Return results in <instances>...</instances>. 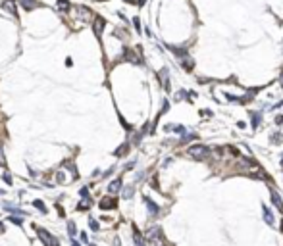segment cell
I'll list each match as a JSON object with an SVG mask.
<instances>
[{"label": "cell", "mask_w": 283, "mask_h": 246, "mask_svg": "<svg viewBox=\"0 0 283 246\" xmlns=\"http://www.w3.org/2000/svg\"><path fill=\"white\" fill-rule=\"evenodd\" d=\"M187 154L191 156L193 160H204L208 158V154H210V148L204 144H197V146H191V148L187 150Z\"/></svg>", "instance_id": "1"}, {"label": "cell", "mask_w": 283, "mask_h": 246, "mask_svg": "<svg viewBox=\"0 0 283 246\" xmlns=\"http://www.w3.org/2000/svg\"><path fill=\"white\" fill-rule=\"evenodd\" d=\"M146 238H148V246H164V238H162V231L160 227H152L146 233Z\"/></svg>", "instance_id": "2"}, {"label": "cell", "mask_w": 283, "mask_h": 246, "mask_svg": "<svg viewBox=\"0 0 283 246\" xmlns=\"http://www.w3.org/2000/svg\"><path fill=\"white\" fill-rule=\"evenodd\" d=\"M37 235H39V238L43 240V244H44V246H60L58 238L52 237V235H50L48 231H44V229H37Z\"/></svg>", "instance_id": "3"}, {"label": "cell", "mask_w": 283, "mask_h": 246, "mask_svg": "<svg viewBox=\"0 0 283 246\" xmlns=\"http://www.w3.org/2000/svg\"><path fill=\"white\" fill-rule=\"evenodd\" d=\"M104 25H106V21H104V18H100V15H96V19H94V25H93V29H94V33H96L98 37L102 35V31H104Z\"/></svg>", "instance_id": "4"}, {"label": "cell", "mask_w": 283, "mask_h": 246, "mask_svg": "<svg viewBox=\"0 0 283 246\" xmlns=\"http://www.w3.org/2000/svg\"><path fill=\"white\" fill-rule=\"evenodd\" d=\"M98 206H100L102 210H114V208L118 206V202L114 200V198H102V200H100V204H98Z\"/></svg>", "instance_id": "5"}, {"label": "cell", "mask_w": 283, "mask_h": 246, "mask_svg": "<svg viewBox=\"0 0 283 246\" xmlns=\"http://www.w3.org/2000/svg\"><path fill=\"white\" fill-rule=\"evenodd\" d=\"M119 190H122V179H114L108 185V192L110 194H116V192H119Z\"/></svg>", "instance_id": "6"}, {"label": "cell", "mask_w": 283, "mask_h": 246, "mask_svg": "<svg viewBox=\"0 0 283 246\" xmlns=\"http://www.w3.org/2000/svg\"><path fill=\"white\" fill-rule=\"evenodd\" d=\"M145 204H146V208H148V212L152 213V216H158V213H160V208L156 206V204H154L152 200H150L148 196H145Z\"/></svg>", "instance_id": "7"}, {"label": "cell", "mask_w": 283, "mask_h": 246, "mask_svg": "<svg viewBox=\"0 0 283 246\" xmlns=\"http://www.w3.org/2000/svg\"><path fill=\"white\" fill-rule=\"evenodd\" d=\"M168 48L174 52L175 56H179V58H185V56H187V52H189L187 48H177V46H168Z\"/></svg>", "instance_id": "8"}, {"label": "cell", "mask_w": 283, "mask_h": 246, "mask_svg": "<svg viewBox=\"0 0 283 246\" xmlns=\"http://www.w3.org/2000/svg\"><path fill=\"white\" fill-rule=\"evenodd\" d=\"M264 221L268 225H274V213H272V210L266 208V206H264Z\"/></svg>", "instance_id": "9"}, {"label": "cell", "mask_w": 283, "mask_h": 246, "mask_svg": "<svg viewBox=\"0 0 283 246\" xmlns=\"http://www.w3.org/2000/svg\"><path fill=\"white\" fill-rule=\"evenodd\" d=\"M2 6H4V10H8V12L12 14V15H18V10H15V4H14V2H10V0H6V2H4Z\"/></svg>", "instance_id": "10"}, {"label": "cell", "mask_w": 283, "mask_h": 246, "mask_svg": "<svg viewBox=\"0 0 283 246\" xmlns=\"http://www.w3.org/2000/svg\"><path fill=\"white\" fill-rule=\"evenodd\" d=\"M181 65H183V69H185V71H193V67H195V64H193L191 58H183L181 60Z\"/></svg>", "instance_id": "11"}, {"label": "cell", "mask_w": 283, "mask_h": 246, "mask_svg": "<svg viewBox=\"0 0 283 246\" xmlns=\"http://www.w3.org/2000/svg\"><path fill=\"white\" fill-rule=\"evenodd\" d=\"M56 8L62 10V12H67V10L71 8V4L67 2V0H58V2H56Z\"/></svg>", "instance_id": "12"}, {"label": "cell", "mask_w": 283, "mask_h": 246, "mask_svg": "<svg viewBox=\"0 0 283 246\" xmlns=\"http://www.w3.org/2000/svg\"><path fill=\"white\" fill-rule=\"evenodd\" d=\"M133 240H135V244L137 246H146V242L143 240V237H141V233L135 229V233H133Z\"/></svg>", "instance_id": "13"}, {"label": "cell", "mask_w": 283, "mask_h": 246, "mask_svg": "<svg viewBox=\"0 0 283 246\" xmlns=\"http://www.w3.org/2000/svg\"><path fill=\"white\" fill-rule=\"evenodd\" d=\"M272 198H274V204L277 206V210H281V212H283V202H281L279 194H277V192H272Z\"/></svg>", "instance_id": "14"}, {"label": "cell", "mask_w": 283, "mask_h": 246, "mask_svg": "<svg viewBox=\"0 0 283 246\" xmlns=\"http://www.w3.org/2000/svg\"><path fill=\"white\" fill-rule=\"evenodd\" d=\"M160 79H162V85L166 88H170V81H168V69H162L160 71Z\"/></svg>", "instance_id": "15"}, {"label": "cell", "mask_w": 283, "mask_h": 246, "mask_svg": "<svg viewBox=\"0 0 283 246\" xmlns=\"http://www.w3.org/2000/svg\"><path fill=\"white\" fill-rule=\"evenodd\" d=\"M67 233H70V237H71V238L77 235V227H75V223H73V221L67 223Z\"/></svg>", "instance_id": "16"}, {"label": "cell", "mask_w": 283, "mask_h": 246, "mask_svg": "<svg viewBox=\"0 0 283 246\" xmlns=\"http://www.w3.org/2000/svg\"><path fill=\"white\" fill-rule=\"evenodd\" d=\"M33 206L37 208V210H41L43 213H46V206H44V204L41 202V200H33Z\"/></svg>", "instance_id": "17"}, {"label": "cell", "mask_w": 283, "mask_h": 246, "mask_svg": "<svg viewBox=\"0 0 283 246\" xmlns=\"http://www.w3.org/2000/svg\"><path fill=\"white\" fill-rule=\"evenodd\" d=\"M250 116H252V127H258V123H260V113L250 112Z\"/></svg>", "instance_id": "18"}, {"label": "cell", "mask_w": 283, "mask_h": 246, "mask_svg": "<svg viewBox=\"0 0 283 246\" xmlns=\"http://www.w3.org/2000/svg\"><path fill=\"white\" fill-rule=\"evenodd\" d=\"M127 150H129V144H122V146H119V148L116 150V156H123L125 152H127Z\"/></svg>", "instance_id": "19"}, {"label": "cell", "mask_w": 283, "mask_h": 246, "mask_svg": "<svg viewBox=\"0 0 283 246\" xmlns=\"http://www.w3.org/2000/svg\"><path fill=\"white\" fill-rule=\"evenodd\" d=\"M77 208H79V210H89V208H91V200H89V198H85V200H83Z\"/></svg>", "instance_id": "20"}, {"label": "cell", "mask_w": 283, "mask_h": 246, "mask_svg": "<svg viewBox=\"0 0 283 246\" xmlns=\"http://www.w3.org/2000/svg\"><path fill=\"white\" fill-rule=\"evenodd\" d=\"M131 196H133V187H127V188L123 190V198H125V200H129Z\"/></svg>", "instance_id": "21"}, {"label": "cell", "mask_w": 283, "mask_h": 246, "mask_svg": "<svg viewBox=\"0 0 283 246\" xmlns=\"http://www.w3.org/2000/svg\"><path fill=\"white\" fill-rule=\"evenodd\" d=\"M8 221H12L14 225H21V223H23V219H21V217H12V216H10V217H8Z\"/></svg>", "instance_id": "22"}, {"label": "cell", "mask_w": 283, "mask_h": 246, "mask_svg": "<svg viewBox=\"0 0 283 246\" xmlns=\"http://www.w3.org/2000/svg\"><path fill=\"white\" fill-rule=\"evenodd\" d=\"M0 165H6V158H4V150H2V144H0Z\"/></svg>", "instance_id": "23"}, {"label": "cell", "mask_w": 283, "mask_h": 246, "mask_svg": "<svg viewBox=\"0 0 283 246\" xmlns=\"http://www.w3.org/2000/svg\"><path fill=\"white\" fill-rule=\"evenodd\" d=\"M89 225H91V229H93V231H98V223L94 221V219H89Z\"/></svg>", "instance_id": "24"}, {"label": "cell", "mask_w": 283, "mask_h": 246, "mask_svg": "<svg viewBox=\"0 0 283 246\" xmlns=\"http://www.w3.org/2000/svg\"><path fill=\"white\" fill-rule=\"evenodd\" d=\"M133 25H135V29H137V31H141V21H139V18L133 19Z\"/></svg>", "instance_id": "25"}, {"label": "cell", "mask_w": 283, "mask_h": 246, "mask_svg": "<svg viewBox=\"0 0 283 246\" xmlns=\"http://www.w3.org/2000/svg\"><path fill=\"white\" fill-rule=\"evenodd\" d=\"M4 181H6V183H12V175H10V173H4Z\"/></svg>", "instance_id": "26"}, {"label": "cell", "mask_w": 283, "mask_h": 246, "mask_svg": "<svg viewBox=\"0 0 283 246\" xmlns=\"http://www.w3.org/2000/svg\"><path fill=\"white\" fill-rule=\"evenodd\" d=\"M87 194H89V188H81V196L87 198Z\"/></svg>", "instance_id": "27"}, {"label": "cell", "mask_w": 283, "mask_h": 246, "mask_svg": "<svg viewBox=\"0 0 283 246\" xmlns=\"http://www.w3.org/2000/svg\"><path fill=\"white\" fill-rule=\"evenodd\" d=\"M174 131H175V133H183V131H185V129H183L181 125H177V127H174Z\"/></svg>", "instance_id": "28"}, {"label": "cell", "mask_w": 283, "mask_h": 246, "mask_svg": "<svg viewBox=\"0 0 283 246\" xmlns=\"http://www.w3.org/2000/svg\"><path fill=\"white\" fill-rule=\"evenodd\" d=\"M275 123H277V125H283V116L277 117V119H275Z\"/></svg>", "instance_id": "29"}, {"label": "cell", "mask_w": 283, "mask_h": 246, "mask_svg": "<svg viewBox=\"0 0 283 246\" xmlns=\"http://www.w3.org/2000/svg\"><path fill=\"white\" fill-rule=\"evenodd\" d=\"M137 4H139V6H145V4H146V0H137Z\"/></svg>", "instance_id": "30"}, {"label": "cell", "mask_w": 283, "mask_h": 246, "mask_svg": "<svg viewBox=\"0 0 283 246\" xmlns=\"http://www.w3.org/2000/svg\"><path fill=\"white\" fill-rule=\"evenodd\" d=\"M71 246H79V242H75V240L71 238Z\"/></svg>", "instance_id": "31"}, {"label": "cell", "mask_w": 283, "mask_h": 246, "mask_svg": "<svg viewBox=\"0 0 283 246\" xmlns=\"http://www.w3.org/2000/svg\"><path fill=\"white\" fill-rule=\"evenodd\" d=\"M123 2H127V4H133V2H135V0H123Z\"/></svg>", "instance_id": "32"}, {"label": "cell", "mask_w": 283, "mask_h": 246, "mask_svg": "<svg viewBox=\"0 0 283 246\" xmlns=\"http://www.w3.org/2000/svg\"><path fill=\"white\" fill-rule=\"evenodd\" d=\"M0 233H4V227H2V223H0Z\"/></svg>", "instance_id": "33"}, {"label": "cell", "mask_w": 283, "mask_h": 246, "mask_svg": "<svg viewBox=\"0 0 283 246\" xmlns=\"http://www.w3.org/2000/svg\"><path fill=\"white\" fill-rule=\"evenodd\" d=\"M281 233H283V219H281Z\"/></svg>", "instance_id": "34"}, {"label": "cell", "mask_w": 283, "mask_h": 246, "mask_svg": "<svg viewBox=\"0 0 283 246\" xmlns=\"http://www.w3.org/2000/svg\"><path fill=\"white\" fill-rule=\"evenodd\" d=\"M98 2H104V0H98Z\"/></svg>", "instance_id": "35"}]
</instances>
